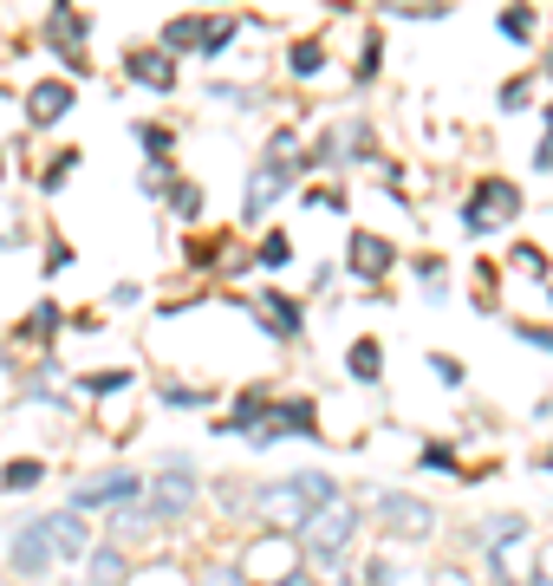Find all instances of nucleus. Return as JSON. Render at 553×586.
<instances>
[{
    "label": "nucleus",
    "mask_w": 553,
    "mask_h": 586,
    "mask_svg": "<svg viewBox=\"0 0 553 586\" xmlns=\"http://www.w3.org/2000/svg\"><path fill=\"white\" fill-rule=\"evenodd\" d=\"M339 502V483L326 476V470H293V476H280V483H267V489H254V515H267V522H280V528H306L319 509H332Z\"/></svg>",
    "instance_id": "obj_1"
},
{
    "label": "nucleus",
    "mask_w": 553,
    "mask_h": 586,
    "mask_svg": "<svg viewBox=\"0 0 553 586\" xmlns=\"http://www.w3.org/2000/svg\"><path fill=\"white\" fill-rule=\"evenodd\" d=\"M196 496H202V483L189 476V463H183V457H169V470H163V476H150V502H137V509H124V515H117V535H150V528H169V522H183V515L196 509Z\"/></svg>",
    "instance_id": "obj_2"
},
{
    "label": "nucleus",
    "mask_w": 553,
    "mask_h": 586,
    "mask_svg": "<svg viewBox=\"0 0 553 586\" xmlns=\"http://www.w3.org/2000/svg\"><path fill=\"white\" fill-rule=\"evenodd\" d=\"M306 170V157H300V137L293 130H274L267 137V163H261V176L248 183V196H241V215L254 222V215H267L287 189H293V176Z\"/></svg>",
    "instance_id": "obj_3"
},
{
    "label": "nucleus",
    "mask_w": 553,
    "mask_h": 586,
    "mask_svg": "<svg viewBox=\"0 0 553 586\" xmlns=\"http://www.w3.org/2000/svg\"><path fill=\"white\" fill-rule=\"evenodd\" d=\"M521 215V189L508 183V176H482L476 189H469V202H463V235H495L502 222H515Z\"/></svg>",
    "instance_id": "obj_4"
},
{
    "label": "nucleus",
    "mask_w": 553,
    "mask_h": 586,
    "mask_svg": "<svg viewBox=\"0 0 553 586\" xmlns=\"http://www.w3.org/2000/svg\"><path fill=\"white\" fill-rule=\"evenodd\" d=\"M352 535H359V509L332 502V509H319V515L300 528V548H306L313 561H339V554L352 548Z\"/></svg>",
    "instance_id": "obj_5"
},
{
    "label": "nucleus",
    "mask_w": 553,
    "mask_h": 586,
    "mask_svg": "<svg viewBox=\"0 0 553 586\" xmlns=\"http://www.w3.org/2000/svg\"><path fill=\"white\" fill-rule=\"evenodd\" d=\"M378 515H385V535L391 541H430L437 535V509L430 502H417V496H378Z\"/></svg>",
    "instance_id": "obj_6"
},
{
    "label": "nucleus",
    "mask_w": 553,
    "mask_h": 586,
    "mask_svg": "<svg viewBox=\"0 0 553 586\" xmlns=\"http://www.w3.org/2000/svg\"><path fill=\"white\" fill-rule=\"evenodd\" d=\"M313 417H319L313 398H280V404H267V417H261V431H254V450H267V444H280V437H319Z\"/></svg>",
    "instance_id": "obj_7"
},
{
    "label": "nucleus",
    "mask_w": 553,
    "mask_h": 586,
    "mask_svg": "<svg viewBox=\"0 0 553 586\" xmlns=\"http://www.w3.org/2000/svg\"><path fill=\"white\" fill-rule=\"evenodd\" d=\"M143 496V476H130V470H104V476H91V483H78L72 489V509L85 515V509H130Z\"/></svg>",
    "instance_id": "obj_8"
},
{
    "label": "nucleus",
    "mask_w": 553,
    "mask_h": 586,
    "mask_svg": "<svg viewBox=\"0 0 553 586\" xmlns=\"http://www.w3.org/2000/svg\"><path fill=\"white\" fill-rule=\"evenodd\" d=\"M7 561H13V574H20V581H46V568H52V528H46V515L13 528Z\"/></svg>",
    "instance_id": "obj_9"
},
{
    "label": "nucleus",
    "mask_w": 553,
    "mask_h": 586,
    "mask_svg": "<svg viewBox=\"0 0 553 586\" xmlns=\"http://www.w3.org/2000/svg\"><path fill=\"white\" fill-rule=\"evenodd\" d=\"M85 33H91V20H85L78 7H52V13H46V46H59V52H65V65H72L78 78L91 72V59L78 52V39H85Z\"/></svg>",
    "instance_id": "obj_10"
},
{
    "label": "nucleus",
    "mask_w": 553,
    "mask_h": 586,
    "mask_svg": "<svg viewBox=\"0 0 553 586\" xmlns=\"http://www.w3.org/2000/svg\"><path fill=\"white\" fill-rule=\"evenodd\" d=\"M391 267H398V248H391L385 235L359 228V235H352V248H345V274H352V280H385Z\"/></svg>",
    "instance_id": "obj_11"
},
{
    "label": "nucleus",
    "mask_w": 553,
    "mask_h": 586,
    "mask_svg": "<svg viewBox=\"0 0 553 586\" xmlns=\"http://www.w3.org/2000/svg\"><path fill=\"white\" fill-rule=\"evenodd\" d=\"M65 111H72V85H65V78H39V85L26 91V117H33V124H59Z\"/></svg>",
    "instance_id": "obj_12"
},
{
    "label": "nucleus",
    "mask_w": 553,
    "mask_h": 586,
    "mask_svg": "<svg viewBox=\"0 0 553 586\" xmlns=\"http://www.w3.org/2000/svg\"><path fill=\"white\" fill-rule=\"evenodd\" d=\"M46 528H52V561H59V554H65V561L91 554V528H85V515H78V509H59Z\"/></svg>",
    "instance_id": "obj_13"
},
{
    "label": "nucleus",
    "mask_w": 553,
    "mask_h": 586,
    "mask_svg": "<svg viewBox=\"0 0 553 586\" xmlns=\"http://www.w3.org/2000/svg\"><path fill=\"white\" fill-rule=\"evenodd\" d=\"M124 72H130L137 85H150V91H169V85H176V65H169V52H156V46H137V52L124 59Z\"/></svg>",
    "instance_id": "obj_14"
},
{
    "label": "nucleus",
    "mask_w": 553,
    "mask_h": 586,
    "mask_svg": "<svg viewBox=\"0 0 553 586\" xmlns=\"http://www.w3.org/2000/svg\"><path fill=\"white\" fill-rule=\"evenodd\" d=\"M85 586H124V548L117 541H104V548L85 554Z\"/></svg>",
    "instance_id": "obj_15"
},
{
    "label": "nucleus",
    "mask_w": 553,
    "mask_h": 586,
    "mask_svg": "<svg viewBox=\"0 0 553 586\" xmlns=\"http://www.w3.org/2000/svg\"><path fill=\"white\" fill-rule=\"evenodd\" d=\"M209 26H215V20H202V13H183V20H169L156 52H189V46H202V39H209Z\"/></svg>",
    "instance_id": "obj_16"
},
{
    "label": "nucleus",
    "mask_w": 553,
    "mask_h": 586,
    "mask_svg": "<svg viewBox=\"0 0 553 586\" xmlns=\"http://www.w3.org/2000/svg\"><path fill=\"white\" fill-rule=\"evenodd\" d=\"M345 372H352L359 385H378V378H385V346H378V339H352Z\"/></svg>",
    "instance_id": "obj_17"
},
{
    "label": "nucleus",
    "mask_w": 553,
    "mask_h": 586,
    "mask_svg": "<svg viewBox=\"0 0 553 586\" xmlns=\"http://www.w3.org/2000/svg\"><path fill=\"white\" fill-rule=\"evenodd\" d=\"M261 307L274 313V320H267L274 339H300V300H287V294H261Z\"/></svg>",
    "instance_id": "obj_18"
},
{
    "label": "nucleus",
    "mask_w": 553,
    "mask_h": 586,
    "mask_svg": "<svg viewBox=\"0 0 553 586\" xmlns=\"http://www.w3.org/2000/svg\"><path fill=\"white\" fill-rule=\"evenodd\" d=\"M39 476H46L39 457H13V463L0 470V489H7V496H26V489H39Z\"/></svg>",
    "instance_id": "obj_19"
},
{
    "label": "nucleus",
    "mask_w": 553,
    "mask_h": 586,
    "mask_svg": "<svg viewBox=\"0 0 553 586\" xmlns=\"http://www.w3.org/2000/svg\"><path fill=\"white\" fill-rule=\"evenodd\" d=\"M169 209H176L183 222H202V209H209V196H202V183H176V189H169Z\"/></svg>",
    "instance_id": "obj_20"
},
{
    "label": "nucleus",
    "mask_w": 553,
    "mask_h": 586,
    "mask_svg": "<svg viewBox=\"0 0 553 586\" xmlns=\"http://www.w3.org/2000/svg\"><path fill=\"white\" fill-rule=\"evenodd\" d=\"M59 326H65V313H59L52 300H39V307L26 313V339H46V346H52V333H59Z\"/></svg>",
    "instance_id": "obj_21"
},
{
    "label": "nucleus",
    "mask_w": 553,
    "mask_h": 586,
    "mask_svg": "<svg viewBox=\"0 0 553 586\" xmlns=\"http://www.w3.org/2000/svg\"><path fill=\"white\" fill-rule=\"evenodd\" d=\"M287 65H293V72H300V78H313V72H319V65H326V46H319V39H300V46H293V59H287Z\"/></svg>",
    "instance_id": "obj_22"
},
{
    "label": "nucleus",
    "mask_w": 553,
    "mask_h": 586,
    "mask_svg": "<svg viewBox=\"0 0 553 586\" xmlns=\"http://www.w3.org/2000/svg\"><path fill=\"white\" fill-rule=\"evenodd\" d=\"M417 280H424V294H430V300H443V294H450V274H443V261H437V254H424V261H417Z\"/></svg>",
    "instance_id": "obj_23"
},
{
    "label": "nucleus",
    "mask_w": 553,
    "mask_h": 586,
    "mask_svg": "<svg viewBox=\"0 0 553 586\" xmlns=\"http://www.w3.org/2000/svg\"><path fill=\"white\" fill-rule=\"evenodd\" d=\"M130 385V372H85L78 378V391H91V398H111V391H124Z\"/></svg>",
    "instance_id": "obj_24"
},
{
    "label": "nucleus",
    "mask_w": 553,
    "mask_h": 586,
    "mask_svg": "<svg viewBox=\"0 0 553 586\" xmlns=\"http://www.w3.org/2000/svg\"><path fill=\"white\" fill-rule=\"evenodd\" d=\"M365 581L372 586H404V568H398L391 554H372V561H365Z\"/></svg>",
    "instance_id": "obj_25"
},
{
    "label": "nucleus",
    "mask_w": 553,
    "mask_h": 586,
    "mask_svg": "<svg viewBox=\"0 0 553 586\" xmlns=\"http://www.w3.org/2000/svg\"><path fill=\"white\" fill-rule=\"evenodd\" d=\"M495 26H502L508 39H535V13H528V7H508V13H502Z\"/></svg>",
    "instance_id": "obj_26"
},
{
    "label": "nucleus",
    "mask_w": 553,
    "mask_h": 586,
    "mask_svg": "<svg viewBox=\"0 0 553 586\" xmlns=\"http://www.w3.org/2000/svg\"><path fill=\"white\" fill-rule=\"evenodd\" d=\"M137 144H143L156 163H169V130H163V124H137Z\"/></svg>",
    "instance_id": "obj_27"
},
{
    "label": "nucleus",
    "mask_w": 553,
    "mask_h": 586,
    "mask_svg": "<svg viewBox=\"0 0 553 586\" xmlns=\"http://www.w3.org/2000/svg\"><path fill=\"white\" fill-rule=\"evenodd\" d=\"M287 254H293L287 235H261V254H254V261H261V267H287Z\"/></svg>",
    "instance_id": "obj_28"
},
{
    "label": "nucleus",
    "mask_w": 553,
    "mask_h": 586,
    "mask_svg": "<svg viewBox=\"0 0 553 586\" xmlns=\"http://www.w3.org/2000/svg\"><path fill=\"white\" fill-rule=\"evenodd\" d=\"M430 372H437V385H463V359H450V352H430Z\"/></svg>",
    "instance_id": "obj_29"
},
{
    "label": "nucleus",
    "mask_w": 553,
    "mask_h": 586,
    "mask_svg": "<svg viewBox=\"0 0 553 586\" xmlns=\"http://www.w3.org/2000/svg\"><path fill=\"white\" fill-rule=\"evenodd\" d=\"M156 398H163V404H176V411H196V404H202L209 391H196V385H163Z\"/></svg>",
    "instance_id": "obj_30"
},
{
    "label": "nucleus",
    "mask_w": 553,
    "mask_h": 586,
    "mask_svg": "<svg viewBox=\"0 0 553 586\" xmlns=\"http://www.w3.org/2000/svg\"><path fill=\"white\" fill-rule=\"evenodd\" d=\"M508 333H515V339H528V346H541V352H553V333H548V326H528V320H508Z\"/></svg>",
    "instance_id": "obj_31"
},
{
    "label": "nucleus",
    "mask_w": 553,
    "mask_h": 586,
    "mask_svg": "<svg viewBox=\"0 0 553 586\" xmlns=\"http://www.w3.org/2000/svg\"><path fill=\"white\" fill-rule=\"evenodd\" d=\"M72 163H78V157H72V150H65V157H52V170H46V176H39V189H59V183H65V176H72Z\"/></svg>",
    "instance_id": "obj_32"
},
{
    "label": "nucleus",
    "mask_w": 553,
    "mask_h": 586,
    "mask_svg": "<svg viewBox=\"0 0 553 586\" xmlns=\"http://www.w3.org/2000/svg\"><path fill=\"white\" fill-rule=\"evenodd\" d=\"M515 261H521V274H535V280H541V274H548V254H541V248H528V241H521V248H515Z\"/></svg>",
    "instance_id": "obj_33"
},
{
    "label": "nucleus",
    "mask_w": 553,
    "mask_h": 586,
    "mask_svg": "<svg viewBox=\"0 0 553 586\" xmlns=\"http://www.w3.org/2000/svg\"><path fill=\"white\" fill-rule=\"evenodd\" d=\"M378 78V33L365 39V59H359V85H372Z\"/></svg>",
    "instance_id": "obj_34"
},
{
    "label": "nucleus",
    "mask_w": 553,
    "mask_h": 586,
    "mask_svg": "<svg viewBox=\"0 0 553 586\" xmlns=\"http://www.w3.org/2000/svg\"><path fill=\"white\" fill-rule=\"evenodd\" d=\"M521 104H528V78H508L502 85V111H521Z\"/></svg>",
    "instance_id": "obj_35"
},
{
    "label": "nucleus",
    "mask_w": 553,
    "mask_h": 586,
    "mask_svg": "<svg viewBox=\"0 0 553 586\" xmlns=\"http://www.w3.org/2000/svg\"><path fill=\"white\" fill-rule=\"evenodd\" d=\"M424 470H456V450H450V444H430V450H424Z\"/></svg>",
    "instance_id": "obj_36"
},
{
    "label": "nucleus",
    "mask_w": 553,
    "mask_h": 586,
    "mask_svg": "<svg viewBox=\"0 0 553 586\" xmlns=\"http://www.w3.org/2000/svg\"><path fill=\"white\" fill-rule=\"evenodd\" d=\"M535 170H548V176H553V137H541V150H535Z\"/></svg>",
    "instance_id": "obj_37"
},
{
    "label": "nucleus",
    "mask_w": 553,
    "mask_h": 586,
    "mask_svg": "<svg viewBox=\"0 0 553 586\" xmlns=\"http://www.w3.org/2000/svg\"><path fill=\"white\" fill-rule=\"evenodd\" d=\"M437 586H469V574H463V568H450V574H437Z\"/></svg>",
    "instance_id": "obj_38"
},
{
    "label": "nucleus",
    "mask_w": 553,
    "mask_h": 586,
    "mask_svg": "<svg viewBox=\"0 0 553 586\" xmlns=\"http://www.w3.org/2000/svg\"><path fill=\"white\" fill-rule=\"evenodd\" d=\"M528 586H553V574H528Z\"/></svg>",
    "instance_id": "obj_39"
},
{
    "label": "nucleus",
    "mask_w": 553,
    "mask_h": 586,
    "mask_svg": "<svg viewBox=\"0 0 553 586\" xmlns=\"http://www.w3.org/2000/svg\"><path fill=\"white\" fill-rule=\"evenodd\" d=\"M548 137H553V104H548Z\"/></svg>",
    "instance_id": "obj_40"
},
{
    "label": "nucleus",
    "mask_w": 553,
    "mask_h": 586,
    "mask_svg": "<svg viewBox=\"0 0 553 586\" xmlns=\"http://www.w3.org/2000/svg\"><path fill=\"white\" fill-rule=\"evenodd\" d=\"M548 78H553V59H548Z\"/></svg>",
    "instance_id": "obj_41"
},
{
    "label": "nucleus",
    "mask_w": 553,
    "mask_h": 586,
    "mask_svg": "<svg viewBox=\"0 0 553 586\" xmlns=\"http://www.w3.org/2000/svg\"><path fill=\"white\" fill-rule=\"evenodd\" d=\"M0 176H7V163H0Z\"/></svg>",
    "instance_id": "obj_42"
},
{
    "label": "nucleus",
    "mask_w": 553,
    "mask_h": 586,
    "mask_svg": "<svg viewBox=\"0 0 553 586\" xmlns=\"http://www.w3.org/2000/svg\"><path fill=\"white\" fill-rule=\"evenodd\" d=\"M548 470H553V457H548Z\"/></svg>",
    "instance_id": "obj_43"
},
{
    "label": "nucleus",
    "mask_w": 553,
    "mask_h": 586,
    "mask_svg": "<svg viewBox=\"0 0 553 586\" xmlns=\"http://www.w3.org/2000/svg\"><path fill=\"white\" fill-rule=\"evenodd\" d=\"M0 586H7V581H0Z\"/></svg>",
    "instance_id": "obj_44"
}]
</instances>
